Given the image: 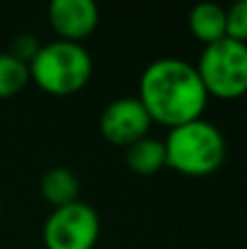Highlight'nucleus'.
Listing matches in <instances>:
<instances>
[{"mask_svg": "<svg viewBox=\"0 0 247 249\" xmlns=\"http://www.w3.org/2000/svg\"><path fill=\"white\" fill-rule=\"evenodd\" d=\"M166 166L186 177H208L221 168L228 155L226 136L217 124L193 121L171 129L164 140Z\"/></svg>", "mask_w": 247, "mask_h": 249, "instance_id": "nucleus-2", "label": "nucleus"}, {"mask_svg": "<svg viewBox=\"0 0 247 249\" xmlns=\"http://www.w3.org/2000/svg\"><path fill=\"white\" fill-rule=\"evenodd\" d=\"M39 190H42V197L46 199L53 206V210H55V208H64V206H68V203L79 201L81 184H79V177L74 175L70 168L55 166V168H48L42 175Z\"/></svg>", "mask_w": 247, "mask_h": 249, "instance_id": "nucleus-8", "label": "nucleus"}, {"mask_svg": "<svg viewBox=\"0 0 247 249\" xmlns=\"http://www.w3.org/2000/svg\"><path fill=\"white\" fill-rule=\"evenodd\" d=\"M39 46H42V44H39L33 35L22 33V35H16V37H13L11 51H9V53H11L13 57H18L20 61H24V64H31V59L37 55Z\"/></svg>", "mask_w": 247, "mask_h": 249, "instance_id": "nucleus-13", "label": "nucleus"}, {"mask_svg": "<svg viewBox=\"0 0 247 249\" xmlns=\"http://www.w3.org/2000/svg\"><path fill=\"white\" fill-rule=\"evenodd\" d=\"M188 29L204 46L226 37V9L212 2L195 4L188 13Z\"/></svg>", "mask_w": 247, "mask_h": 249, "instance_id": "nucleus-10", "label": "nucleus"}, {"mask_svg": "<svg viewBox=\"0 0 247 249\" xmlns=\"http://www.w3.org/2000/svg\"><path fill=\"white\" fill-rule=\"evenodd\" d=\"M92 57L83 44L55 39L39 46L31 59V81L51 96H70L81 92L92 79Z\"/></svg>", "mask_w": 247, "mask_h": 249, "instance_id": "nucleus-3", "label": "nucleus"}, {"mask_svg": "<svg viewBox=\"0 0 247 249\" xmlns=\"http://www.w3.org/2000/svg\"><path fill=\"white\" fill-rule=\"evenodd\" d=\"M101 234V219L92 206L83 201L55 208L44 223L46 249H94Z\"/></svg>", "mask_w": 247, "mask_h": 249, "instance_id": "nucleus-5", "label": "nucleus"}, {"mask_svg": "<svg viewBox=\"0 0 247 249\" xmlns=\"http://www.w3.org/2000/svg\"><path fill=\"white\" fill-rule=\"evenodd\" d=\"M31 81L29 64L20 61L11 53H0V99L20 94Z\"/></svg>", "mask_w": 247, "mask_h": 249, "instance_id": "nucleus-11", "label": "nucleus"}, {"mask_svg": "<svg viewBox=\"0 0 247 249\" xmlns=\"http://www.w3.org/2000/svg\"><path fill=\"white\" fill-rule=\"evenodd\" d=\"M195 68L208 96L232 101L247 94V44L230 37L208 44Z\"/></svg>", "mask_w": 247, "mask_h": 249, "instance_id": "nucleus-4", "label": "nucleus"}, {"mask_svg": "<svg viewBox=\"0 0 247 249\" xmlns=\"http://www.w3.org/2000/svg\"><path fill=\"white\" fill-rule=\"evenodd\" d=\"M125 162L131 173L140 177L156 175L158 171L166 166V149L164 142L158 138H142L125 149Z\"/></svg>", "mask_w": 247, "mask_h": 249, "instance_id": "nucleus-9", "label": "nucleus"}, {"mask_svg": "<svg viewBox=\"0 0 247 249\" xmlns=\"http://www.w3.org/2000/svg\"><path fill=\"white\" fill-rule=\"evenodd\" d=\"M0 214H2V197H0Z\"/></svg>", "mask_w": 247, "mask_h": 249, "instance_id": "nucleus-14", "label": "nucleus"}, {"mask_svg": "<svg viewBox=\"0 0 247 249\" xmlns=\"http://www.w3.org/2000/svg\"><path fill=\"white\" fill-rule=\"evenodd\" d=\"M48 22L59 39L81 44L99 26V7L92 0H53L48 4Z\"/></svg>", "mask_w": 247, "mask_h": 249, "instance_id": "nucleus-7", "label": "nucleus"}, {"mask_svg": "<svg viewBox=\"0 0 247 249\" xmlns=\"http://www.w3.org/2000/svg\"><path fill=\"white\" fill-rule=\"evenodd\" d=\"M226 37L247 44V0H239L226 9Z\"/></svg>", "mask_w": 247, "mask_h": 249, "instance_id": "nucleus-12", "label": "nucleus"}, {"mask_svg": "<svg viewBox=\"0 0 247 249\" xmlns=\"http://www.w3.org/2000/svg\"><path fill=\"white\" fill-rule=\"evenodd\" d=\"M138 99L153 123L175 129L199 121L210 96L195 66L184 59L164 57L144 68Z\"/></svg>", "mask_w": 247, "mask_h": 249, "instance_id": "nucleus-1", "label": "nucleus"}, {"mask_svg": "<svg viewBox=\"0 0 247 249\" xmlns=\"http://www.w3.org/2000/svg\"><path fill=\"white\" fill-rule=\"evenodd\" d=\"M151 116L140 103L138 96H123L116 99L103 109L99 121L101 136L114 146L127 149L129 144L149 136Z\"/></svg>", "mask_w": 247, "mask_h": 249, "instance_id": "nucleus-6", "label": "nucleus"}]
</instances>
